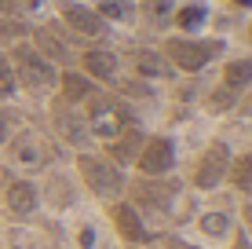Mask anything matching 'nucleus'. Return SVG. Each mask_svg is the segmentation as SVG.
<instances>
[{
	"label": "nucleus",
	"mask_w": 252,
	"mask_h": 249,
	"mask_svg": "<svg viewBox=\"0 0 252 249\" xmlns=\"http://www.w3.org/2000/svg\"><path fill=\"white\" fill-rule=\"evenodd\" d=\"M77 173H81L84 187H88L99 202H106V205L117 202L121 194H125V187H128L125 169H117L110 158H99V154H88V150L77 154Z\"/></svg>",
	"instance_id": "nucleus-1"
},
{
	"label": "nucleus",
	"mask_w": 252,
	"mask_h": 249,
	"mask_svg": "<svg viewBox=\"0 0 252 249\" xmlns=\"http://www.w3.org/2000/svg\"><path fill=\"white\" fill-rule=\"evenodd\" d=\"M11 77L15 84H22L33 96H44L59 84V73L51 66V59H44L33 44H15L11 48Z\"/></svg>",
	"instance_id": "nucleus-2"
},
{
	"label": "nucleus",
	"mask_w": 252,
	"mask_h": 249,
	"mask_svg": "<svg viewBox=\"0 0 252 249\" xmlns=\"http://www.w3.org/2000/svg\"><path fill=\"white\" fill-rule=\"evenodd\" d=\"M223 51L220 40H190V37H172L164 40V63L172 70H183V73H197L212 63L216 55Z\"/></svg>",
	"instance_id": "nucleus-3"
},
{
	"label": "nucleus",
	"mask_w": 252,
	"mask_h": 249,
	"mask_svg": "<svg viewBox=\"0 0 252 249\" xmlns=\"http://www.w3.org/2000/svg\"><path fill=\"white\" fill-rule=\"evenodd\" d=\"M0 191H4V209L11 220H33L40 209V187L33 179L19 176L15 169H0Z\"/></svg>",
	"instance_id": "nucleus-4"
},
{
	"label": "nucleus",
	"mask_w": 252,
	"mask_h": 249,
	"mask_svg": "<svg viewBox=\"0 0 252 249\" xmlns=\"http://www.w3.org/2000/svg\"><path fill=\"white\" fill-rule=\"evenodd\" d=\"M84 125H88V132L95 140H114L125 125H132V117H128V110L121 107L117 99H106V96H92L88 99V110H84Z\"/></svg>",
	"instance_id": "nucleus-5"
},
{
	"label": "nucleus",
	"mask_w": 252,
	"mask_h": 249,
	"mask_svg": "<svg viewBox=\"0 0 252 249\" xmlns=\"http://www.w3.org/2000/svg\"><path fill=\"white\" fill-rule=\"evenodd\" d=\"M132 165L139 169V176H146V179H164L176 169V140L164 136V132L143 140V150H139V158Z\"/></svg>",
	"instance_id": "nucleus-6"
},
{
	"label": "nucleus",
	"mask_w": 252,
	"mask_h": 249,
	"mask_svg": "<svg viewBox=\"0 0 252 249\" xmlns=\"http://www.w3.org/2000/svg\"><path fill=\"white\" fill-rule=\"evenodd\" d=\"M227 169H230V147L223 140L208 143L205 154L197 158L194 173H190V183L197 187V191H216V187L227 179Z\"/></svg>",
	"instance_id": "nucleus-7"
},
{
	"label": "nucleus",
	"mask_w": 252,
	"mask_h": 249,
	"mask_svg": "<svg viewBox=\"0 0 252 249\" xmlns=\"http://www.w3.org/2000/svg\"><path fill=\"white\" fill-rule=\"evenodd\" d=\"M106 213H110V224H114V231H117L121 242H128V246H146V242L154 238V231L146 227L143 213H139L132 202L117 198V202L106 205Z\"/></svg>",
	"instance_id": "nucleus-8"
},
{
	"label": "nucleus",
	"mask_w": 252,
	"mask_h": 249,
	"mask_svg": "<svg viewBox=\"0 0 252 249\" xmlns=\"http://www.w3.org/2000/svg\"><path fill=\"white\" fill-rule=\"evenodd\" d=\"M11 147H7V154H11V165L19 169V173H40V169L48 165V158H51V150H48V143L40 140L37 132H19L15 140H7Z\"/></svg>",
	"instance_id": "nucleus-9"
},
{
	"label": "nucleus",
	"mask_w": 252,
	"mask_h": 249,
	"mask_svg": "<svg viewBox=\"0 0 252 249\" xmlns=\"http://www.w3.org/2000/svg\"><path fill=\"white\" fill-rule=\"evenodd\" d=\"M59 15H63V22H66L69 30L77 33V37H88V40H99V37H106V22H102L99 15L92 11V7H84V4L63 0V4H59Z\"/></svg>",
	"instance_id": "nucleus-10"
},
{
	"label": "nucleus",
	"mask_w": 252,
	"mask_h": 249,
	"mask_svg": "<svg viewBox=\"0 0 252 249\" xmlns=\"http://www.w3.org/2000/svg\"><path fill=\"white\" fill-rule=\"evenodd\" d=\"M51 117H55V128H59V136H63V143H69V147H77V150L88 147L92 132H88V125H84V117L73 114V107H69V103L55 99V107H51Z\"/></svg>",
	"instance_id": "nucleus-11"
},
{
	"label": "nucleus",
	"mask_w": 252,
	"mask_h": 249,
	"mask_svg": "<svg viewBox=\"0 0 252 249\" xmlns=\"http://www.w3.org/2000/svg\"><path fill=\"white\" fill-rule=\"evenodd\" d=\"M143 140H146V136L139 132L135 125H125V128H121V132L114 136V140H106V154H110V161H114L117 169L132 165V161L139 158V150H143Z\"/></svg>",
	"instance_id": "nucleus-12"
},
{
	"label": "nucleus",
	"mask_w": 252,
	"mask_h": 249,
	"mask_svg": "<svg viewBox=\"0 0 252 249\" xmlns=\"http://www.w3.org/2000/svg\"><path fill=\"white\" fill-rule=\"evenodd\" d=\"M81 66H84V77H99V81H114V77H117V55L106 51V48L84 51Z\"/></svg>",
	"instance_id": "nucleus-13"
},
{
	"label": "nucleus",
	"mask_w": 252,
	"mask_h": 249,
	"mask_svg": "<svg viewBox=\"0 0 252 249\" xmlns=\"http://www.w3.org/2000/svg\"><path fill=\"white\" fill-rule=\"evenodd\" d=\"M197 231H201V238H208V242H223L234 231V216L223 213V209H208V213L197 216Z\"/></svg>",
	"instance_id": "nucleus-14"
},
{
	"label": "nucleus",
	"mask_w": 252,
	"mask_h": 249,
	"mask_svg": "<svg viewBox=\"0 0 252 249\" xmlns=\"http://www.w3.org/2000/svg\"><path fill=\"white\" fill-rule=\"evenodd\" d=\"M40 198H48L51 209H73V202H77V191H73V183H69L66 176H48V183H44V191H40Z\"/></svg>",
	"instance_id": "nucleus-15"
},
{
	"label": "nucleus",
	"mask_w": 252,
	"mask_h": 249,
	"mask_svg": "<svg viewBox=\"0 0 252 249\" xmlns=\"http://www.w3.org/2000/svg\"><path fill=\"white\" fill-rule=\"evenodd\" d=\"M95 96V84L92 77H81V73H63V103H69V107H77V103H88Z\"/></svg>",
	"instance_id": "nucleus-16"
},
{
	"label": "nucleus",
	"mask_w": 252,
	"mask_h": 249,
	"mask_svg": "<svg viewBox=\"0 0 252 249\" xmlns=\"http://www.w3.org/2000/svg\"><path fill=\"white\" fill-rule=\"evenodd\" d=\"M227 179H230L234 187H238L241 194H252V150H245V154H238V158H230Z\"/></svg>",
	"instance_id": "nucleus-17"
},
{
	"label": "nucleus",
	"mask_w": 252,
	"mask_h": 249,
	"mask_svg": "<svg viewBox=\"0 0 252 249\" xmlns=\"http://www.w3.org/2000/svg\"><path fill=\"white\" fill-rule=\"evenodd\" d=\"M223 84L230 92H245L252 84V59H234V63L223 66Z\"/></svg>",
	"instance_id": "nucleus-18"
},
{
	"label": "nucleus",
	"mask_w": 252,
	"mask_h": 249,
	"mask_svg": "<svg viewBox=\"0 0 252 249\" xmlns=\"http://www.w3.org/2000/svg\"><path fill=\"white\" fill-rule=\"evenodd\" d=\"M238 96H241V92H230L227 84H220V88H212L205 96V110H208V114H227V110H234L241 103Z\"/></svg>",
	"instance_id": "nucleus-19"
},
{
	"label": "nucleus",
	"mask_w": 252,
	"mask_h": 249,
	"mask_svg": "<svg viewBox=\"0 0 252 249\" xmlns=\"http://www.w3.org/2000/svg\"><path fill=\"white\" fill-rule=\"evenodd\" d=\"M135 70L143 77H172V66L164 63V55H158V51H139L135 55Z\"/></svg>",
	"instance_id": "nucleus-20"
},
{
	"label": "nucleus",
	"mask_w": 252,
	"mask_h": 249,
	"mask_svg": "<svg viewBox=\"0 0 252 249\" xmlns=\"http://www.w3.org/2000/svg\"><path fill=\"white\" fill-rule=\"evenodd\" d=\"M95 15H99L102 22L106 19L125 22V19H132V4H128V0H99V4H95Z\"/></svg>",
	"instance_id": "nucleus-21"
},
{
	"label": "nucleus",
	"mask_w": 252,
	"mask_h": 249,
	"mask_svg": "<svg viewBox=\"0 0 252 249\" xmlns=\"http://www.w3.org/2000/svg\"><path fill=\"white\" fill-rule=\"evenodd\" d=\"M208 19V11H205V4H187V7H179L176 11V22H179V30H197Z\"/></svg>",
	"instance_id": "nucleus-22"
},
{
	"label": "nucleus",
	"mask_w": 252,
	"mask_h": 249,
	"mask_svg": "<svg viewBox=\"0 0 252 249\" xmlns=\"http://www.w3.org/2000/svg\"><path fill=\"white\" fill-rule=\"evenodd\" d=\"M37 40H40V48H44L51 59H66V44L51 37V30H48V26H44V30H37Z\"/></svg>",
	"instance_id": "nucleus-23"
},
{
	"label": "nucleus",
	"mask_w": 252,
	"mask_h": 249,
	"mask_svg": "<svg viewBox=\"0 0 252 249\" xmlns=\"http://www.w3.org/2000/svg\"><path fill=\"white\" fill-rule=\"evenodd\" d=\"M15 96V77H11V66L4 63V55H0V99H11Z\"/></svg>",
	"instance_id": "nucleus-24"
},
{
	"label": "nucleus",
	"mask_w": 252,
	"mask_h": 249,
	"mask_svg": "<svg viewBox=\"0 0 252 249\" xmlns=\"http://www.w3.org/2000/svg\"><path fill=\"white\" fill-rule=\"evenodd\" d=\"M172 4H176V0H150L146 11H150L154 22H164V19H168V11H172Z\"/></svg>",
	"instance_id": "nucleus-25"
},
{
	"label": "nucleus",
	"mask_w": 252,
	"mask_h": 249,
	"mask_svg": "<svg viewBox=\"0 0 252 249\" xmlns=\"http://www.w3.org/2000/svg\"><path fill=\"white\" fill-rule=\"evenodd\" d=\"M95 238H99V235H95L92 224H81V227H77V249H92Z\"/></svg>",
	"instance_id": "nucleus-26"
},
{
	"label": "nucleus",
	"mask_w": 252,
	"mask_h": 249,
	"mask_svg": "<svg viewBox=\"0 0 252 249\" xmlns=\"http://www.w3.org/2000/svg\"><path fill=\"white\" fill-rule=\"evenodd\" d=\"M241 224H245V231L252 235V202H245V205H241Z\"/></svg>",
	"instance_id": "nucleus-27"
},
{
	"label": "nucleus",
	"mask_w": 252,
	"mask_h": 249,
	"mask_svg": "<svg viewBox=\"0 0 252 249\" xmlns=\"http://www.w3.org/2000/svg\"><path fill=\"white\" fill-rule=\"evenodd\" d=\"M164 249H201V246H194V242H183V238H168V242H164Z\"/></svg>",
	"instance_id": "nucleus-28"
},
{
	"label": "nucleus",
	"mask_w": 252,
	"mask_h": 249,
	"mask_svg": "<svg viewBox=\"0 0 252 249\" xmlns=\"http://www.w3.org/2000/svg\"><path fill=\"white\" fill-rule=\"evenodd\" d=\"M7 140H11V125H7V117L0 114V147H4Z\"/></svg>",
	"instance_id": "nucleus-29"
},
{
	"label": "nucleus",
	"mask_w": 252,
	"mask_h": 249,
	"mask_svg": "<svg viewBox=\"0 0 252 249\" xmlns=\"http://www.w3.org/2000/svg\"><path fill=\"white\" fill-rule=\"evenodd\" d=\"M234 110H238L241 117H252V96H249L245 103H238V107H234Z\"/></svg>",
	"instance_id": "nucleus-30"
},
{
	"label": "nucleus",
	"mask_w": 252,
	"mask_h": 249,
	"mask_svg": "<svg viewBox=\"0 0 252 249\" xmlns=\"http://www.w3.org/2000/svg\"><path fill=\"white\" fill-rule=\"evenodd\" d=\"M19 4H22V7H33V11H37V7H40V0H19Z\"/></svg>",
	"instance_id": "nucleus-31"
},
{
	"label": "nucleus",
	"mask_w": 252,
	"mask_h": 249,
	"mask_svg": "<svg viewBox=\"0 0 252 249\" xmlns=\"http://www.w3.org/2000/svg\"><path fill=\"white\" fill-rule=\"evenodd\" d=\"M230 249H252V246H249V242H245V238H238V242H234V246H230Z\"/></svg>",
	"instance_id": "nucleus-32"
},
{
	"label": "nucleus",
	"mask_w": 252,
	"mask_h": 249,
	"mask_svg": "<svg viewBox=\"0 0 252 249\" xmlns=\"http://www.w3.org/2000/svg\"><path fill=\"white\" fill-rule=\"evenodd\" d=\"M234 4H238V7H252V0H234Z\"/></svg>",
	"instance_id": "nucleus-33"
},
{
	"label": "nucleus",
	"mask_w": 252,
	"mask_h": 249,
	"mask_svg": "<svg viewBox=\"0 0 252 249\" xmlns=\"http://www.w3.org/2000/svg\"><path fill=\"white\" fill-rule=\"evenodd\" d=\"M7 7H11V0H0V11H7Z\"/></svg>",
	"instance_id": "nucleus-34"
},
{
	"label": "nucleus",
	"mask_w": 252,
	"mask_h": 249,
	"mask_svg": "<svg viewBox=\"0 0 252 249\" xmlns=\"http://www.w3.org/2000/svg\"><path fill=\"white\" fill-rule=\"evenodd\" d=\"M249 37H252V30H249Z\"/></svg>",
	"instance_id": "nucleus-35"
}]
</instances>
